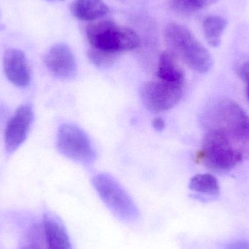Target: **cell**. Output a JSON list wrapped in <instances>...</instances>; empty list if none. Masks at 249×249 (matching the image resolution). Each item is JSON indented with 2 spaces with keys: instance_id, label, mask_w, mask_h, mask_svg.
<instances>
[{
  "instance_id": "20",
  "label": "cell",
  "mask_w": 249,
  "mask_h": 249,
  "mask_svg": "<svg viewBox=\"0 0 249 249\" xmlns=\"http://www.w3.org/2000/svg\"><path fill=\"white\" fill-rule=\"evenodd\" d=\"M165 121L160 118H157L152 121V127L158 131L162 130L165 127Z\"/></svg>"
},
{
  "instance_id": "7",
  "label": "cell",
  "mask_w": 249,
  "mask_h": 249,
  "mask_svg": "<svg viewBox=\"0 0 249 249\" xmlns=\"http://www.w3.org/2000/svg\"><path fill=\"white\" fill-rule=\"evenodd\" d=\"M184 87L159 79L151 80L143 83L141 88V99L145 107L150 112H165L179 103L183 97Z\"/></svg>"
},
{
  "instance_id": "19",
  "label": "cell",
  "mask_w": 249,
  "mask_h": 249,
  "mask_svg": "<svg viewBox=\"0 0 249 249\" xmlns=\"http://www.w3.org/2000/svg\"><path fill=\"white\" fill-rule=\"evenodd\" d=\"M227 249H249V243L245 241H238L230 244Z\"/></svg>"
},
{
  "instance_id": "3",
  "label": "cell",
  "mask_w": 249,
  "mask_h": 249,
  "mask_svg": "<svg viewBox=\"0 0 249 249\" xmlns=\"http://www.w3.org/2000/svg\"><path fill=\"white\" fill-rule=\"evenodd\" d=\"M223 133L207 130L203 138L197 160L206 168L216 172H228L239 165L247 151Z\"/></svg>"
},
{
  "instance_id": "14",
  "label": "cell",
  "mask_w": 249,
  "mask_h": 249,
  "mask_svg": "<svg viewBox=\"0 0 249 249\" xmlns=\"http://www.w3.org/2000/svg\"><path fill=\"white\" fill-rule=\"evenodd\" d=\"M228 26V20L220 16H209L203 22V35L209 45L219 47L222 36Z\"/></svg>"
},
{
  "instance_id": "13",
  "label": "cell",
  "mask_w": 249,
  "mask_h": 249,
  "mask_svg": "<svg viewBox=\"0 0 249 249\" xmlns=\"http://www.w3.org/2000/svg\"><path fill=\"white\" fill-rule=\"evenodd\" d=\"M71 12L79 20L93 21L107 15L109 8L103 0H74Z\"/></svg>"
},
{
  "instance_id": "5",
  "label": "cell",
  "mask_w": 249,
  "mask_h": 249,
  "mask_svg": "<svg viewBox=\"0 0 249 249\" xmlns=\"http://www.w3.org/2000/svg\"><path fill=\"white\" fill-rule=\"evenodd\" d=\"M93 184L102 201L112 213L127 223L136 222L139 212L136 203L122 185L110 174L101 173L93 178Z\"/></svg>"
},
{
  "instance_id": "22",
  "label": "cell",
  "mask_w": 249,
  "mask_h": 249,
  "mask_svg": "<svg viewBox=\"0 0 249 249\" xmlns=\"http://www.w3.org/2000/svg\"><path fill=\"white\" fill-rule=\"evenodd\" d=\"M47 1H64V0H47Z\"/></svg>"
},
{
  "instance_id": "10",
  "label": "cell",
  "mask_w": 249,
  "mask_h": 249,
  "mask_svg": "<svg viewBox=\"0 0 249 249\" xmlns=\"http://www.w3.org/2000/svg\"><path fill=\"white\" fill-rule=\"evenodd\" d=\"M4 74L10 83L19 88L27 87L31 81V71L26 55L20 50L9 49L3 58Z\"/></svg>"
},
{
  "instance_id": "11",
  "label": "cell",
  "mask_w": 249,
  "mask_h": 249,
  "mask_svg": "<svg viewBox=\"0 0 249 249\" xmlns=\"http://www.w3.org/2000/svg\"><path fill=\"white\" fill-rule=\"evenodd\" d=\"M43 231L48 249H73L65 226L55 215L44 216Z\"/></svg>"
},
{
  "instance_id": "12",
  "label": "cell",
  "mask_w": 249,
  "mask_h": 249,
  "mask_svg": "<svg viewBox=\"0 0 249 249\" xmlns=\"http://www.w3.org/2000/svg\"><path fill=\"white\" fill-rule=\"evenodd\" d=\"M159 80L171 84L184 86L185 74L180 67L177 58L170 51H164L160 57L157 71Z\"/></svg>"
},
{
  "instance_id": "9",
  "label": "cell",
  "mask_w": 249,
  "mask_h": 249,
  "mask_svg": "<svg viewBox=\"0 0 249 249\" xmlns=\"http://www.w3.org/2000/svg\"><path fill=\"white\" fill-rule=\"evenodd\" d=\"M48 70L58 78L69 80L77 74V61L71 48L64 43L53 45L44 58Z\"/></svg>"
},
{
  "instance_id": "18",
  "label": "cell",
  "mask_w": 249,
  "mask_h": 249,
  "mask_svg": "<svg viewBox=\"0 0 249 249\" xmlns=\"http://www.w3.org/2000/svg\"><path fill=\"white\" fill-rule=\"evenodd\" d=\"M236 72L245 82L247 86V95L249 101V60L240 61L236 66Z\"/></svg>"
},
{
  "instance_id": "4",
  "label": "cell",
  "mask_w": 249,
  "mask_h": 249,
  "mask_svg": "<svg viewBox=\"0 0 249 249\" xmlns=\"http://www.w3.org/2000/svg\"><path fill=\"white\" fill-rule=\"evenodd\" d=\"M86 36L92 48L118 54L136 49L141 42L134 31L112 20L90 23L86 28Z\"/></svg>"
},
{
  "instance_id": "15",
  "label": "cell",
  "mask_w": 249,
  "mask_h": 249,
  "mask_svg": "<svg viewBox=\"0 0 249 249\" xmlns=\"http://www.w3.org/2000/svg\"><path fill=\"white\" fill-rule=\"evenodd\" d=\"M190 190L204 196H219L220 187L217 178L210 174H197L191 178L189 184Z\"/></svg>"
},
{
  "instance_id": "21",
  "label": "cell",
  "mask_w": 249,
  "mask_h": 249,
  "mask_svg": "<svg viewBox=\"0 0 249 249\" xmlns=\"http://www.w3.org/2000/svg\"><path fill=\"white\" fill-rule=\"evenodd\" d=\"M42 249V247H39V245H36V244H31V245L26 246V247H22L21 249Z\"/></svg>"
},
{
  "instance_id": "6",
  "label": "cell",
  "mask_w": 249,
  "mask_h": 249,
  "mask_svg": "<svg viewBox=\"0 0 249 249\" xmlns=\"http://www.w3.org/2000/svg\"><path fill=\"white\" fill-rule=\"evenodd\" d=\"M57 147L61 154L76 162L90 165L96 153L87 133L74 124H64L57 135Z\"/></svg>"
},
{
  "instance_id": "17",
  "label": "cell",
  "mask_w": 249,
  "mask_h": 249,
  "mask_svg": "<svg viewBox=\"0 0 249 249\" xmlns=\"http://www.w3.org/2000/svg\"><path fill=\"white\" fill-rule=\"evenodd\" d=\"M89 60L99 67H107L112 66L118 59V54L107 52L102 50L92 48L88 51Z\"/></svg>"
},
{
  "instance_id": "2",
  "label": "cell",
  "mask_w": 249,
  "mask_h": 249,
  "mask_svg": "<svg viewBox=\"0 0 249 249\" xmlns=\"http://www.w3.org/2000/svg\"><path fill=\"white\" fill-rule=\"evenodd\" d=\"M204 124L208 130L223 133L235 143L249 141V116L232 99L215 101L205 114Z\"/></svg>"
},
{
  "instance_id": "1",
  "label": "cell",
  "mask_w": 249,
  "mask_h": 249,
  "mask_svg": "<svg viewBox=\"0 0 249 249\" xmlns=\"http://www.w3.org/2000/svg\"><path fill=\"white\" fill-rule=\"evenodd\" d=\"M164 38L170 52L192 70L206 73L212 69L213 60L210 53L185 26L169 23L164 30Z\"/></svg>"
},
{
  "instance_id": "8",
  "label": "cell",
  "mask_w": 249,
  "mask_h": 249,
  "mask_svg": "<svg viewBox=\"0 0 249 249\" xmlns=\"http://www.w3.org/2000/svg\"><path fill=\"white\" fill-rule=\"evenodd\" d=\"M34 121V112L30 105L19 107L9 120L4 131V146L6 152H16L26 141Z\"/></svg>"
},
{
  "instance_id": "16",
  "label": "cell",
  "mask_w": 249,
  "mask_h": 249,
  "mask_svg": "<svg viewBox=\"0 0 249 249\" xmlns=\"http://www.w3.org/2000/svg\"><path fill=\"white\" fill-rule=\"evenodd\" d=\"M219 0H172L174 9L181 13H193L203 10Z\"/></svg>"
}]
</instances>
